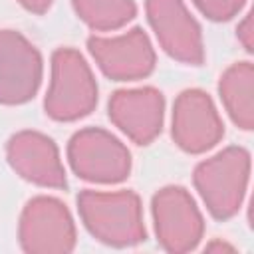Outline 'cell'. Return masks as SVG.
<instances>
[{
	"label": "cell",
	"mask_w": 254,
	"mask_h": 254,
	"mask_svg": "<svg viewBox=\"0 0 254 254\" xmlns=\"http://www.w3.org/2000/svg\"><path fill=\"white\" fill-rule=\"evenodd\" d=\"M77 204L85 226L99 240L123 246L145 238L139 198L133 192L125 190L105 194L85 190L79 194Z\"/></svg>",
	"instance_id": "6da1fadb"
},
{
	"label": "cell",
	"mask_w": 254,
	"mask_h": 254,
	"mask_svg": "<svg viewBox=\"0 0 254 254\" xmlns=\"http://www.w3.org/2000/svg\"><path fill=\"white\" fill-rule=\"evenodd\" d=\"M52 85L46 97V111L60 121L87 115L97 101V85L83 58L75 50L62 48L54 54Z\"/></svg>",
	"instance_id": "7a4b0ae2"
},
{
	"label": "cell",
	"mask_w": 254,
	"mask_h": 254,
	"mask_svg": "<svg viewBox=\"0 0 254 254\" xmlns=\"http://www.w3.org/2000/svg\"><path fill=\"white\" fill-rule=\"evenodd\" d=\"M248 153L230 147L210 161H204L194 171V183L216 218H228L238 210L248 179Z\"/></svg>",
	"instance_id": "3957f363"
},
{
	"label": "cell",
	"mask_w": 254,
	"mask_h": 254,
	"mask_svg": "<svg viewBox=\"0 0 254 254\" xmlns=\"http://www.w3.org/2000/svg\"><path fill=\"white\" fill-rule=\"evenodd\" d=\"M69 163L77 177L97 183H119L127 177L129 151L101 129H83L69 141Z\"/></svg>",
	"instance_id": "277c9868"
},
{
	"label": "cell",
	"mask_w": 254,
	"mask_h": 254,
	"mask_svg": "<svg viewBox=\"0 0 254 254\" xmlns=\"http://www.w3.org/2000/svg\"><path fill=\"white\" fill-rule=\"evenodd\" d=\"M42 79L38 50L18 32H0V103H24Z\"/></svg>",
	"instance_id": "5b68a950"
},
{
	"label": "cell",
	"mask_w": 254,
	"mask_h": 254,
	"mask_svg": "<svg viewBox=\"0 0 254 254\" xmlns=\"http://www.w3.org/2000/svg\"><path fill=\"white\" fill-rule=\"evenodd\" d=\"M20 238L28 252H67L73 246V224L56 198H34L22 214Z\"/></svg>",
	"instance_id": "8992f818"
},
{
	"label": "cell",
	"mask_w": 254,
	"mask_h": 254,
	"mask_svg": "<svg viewBox=\"0 0 254 254\" xmlns=\"http://www.w3.org/2000/svg\"><path fill=\"white\" fill-rule=\"evenodd\" d=\"M153 214L157 234L167 250L183 252L198 242L202 230L200 214L185 189L169 187L157 192L153 198Z\"/></svg>",
	"instance_id": "52a82bcc"
},
{
	"label": "cell",
	"mask_w": 254,
	"mask_h": 254,
	"mask_svg": "<svg viewBox=\"0 0 254 254\" xmlns=\"http://www.w3.org/2000/svg\"><path fill=\"white\" fill-rule=\"evenodd\" d=\"M147 14L163 48L177 60L202 62L200 30L181 0H147Z\"/></svg>",
	"instance_id": "ba28073f"
},
{
	"label": "cell",
	"mask_w": 254,
	"mask_h": 254,
	"mask_svg": "<svg viewBox=\"0 0 254 254\" xmlns=\"http://www.w3.org/2000/svg\"><path fill=\"white\" fill-rule=\"evenodd\" d=\"M87 46L105 75L113 79L143 77L155 64L149 38L139 28L119 38H89Z\"/></svg>",
	"instance_id": "9c48e42d"
},
{
	"label": "cell",
	"mask_w": 254,
	"mask_h": 254,
	"mask_svg": "<svg viewBox=\"0 0 254 254\" xmlns=\"http://www.w3.org/2000/svg\"><path fill=\"white\" fill-rule=\"evenodd\" d=\"M222 135V125L210 99L196 89L185 91L175 103L173 137L189 153H200L212 147Z\"/></svg>",
	"instance_id": "30bf717a"
},
{
	"label": "cell",
	"mask_w": 254,
	"mask_h": 254,
	"mask_svg": "<svg viewBox=\"0 0 254 254\" xmlns=\"http://www.w3.org/2000/svg\"><path fill=\"white\" fill-rule=\"evenodd\" d=\"M109 117L135 143L147 145L161 131L163 97L151 87L117 91L109 101Z\"/></svg>",
	"instance_id": "8fae6325"
},
{
	"label": "cell",
	"mask_w": 254,
	"mask_h": 254,
	"mask_svg": "<svg viewBox=\"0 0 254 254\" xmlns=\"http://www.w3.org/2000/svg\"><path fill=\"white\" fill-rule=\"evenodd\" d=\"M8 159L12 167L28 181L44 187H65V175L58 159V149L52 139L24 131L10 139Z\"/></svg>",
	"instance_id": "7c38bea8"
},
{
	"label": "cell",
	"mask_w": 254,
	"mask_h": 254,
	"mask_svg": "<svg viewBox=\"0 0 254 254\" xmlns=\"http://www.w3.org/2000/svg\"><path fill=\"white\" fill-rule=\"evenodd\" d=\"M252 67L242 62L232 65L222 81L220 95L226 103L230 117L244 129H252Z\"/></svg>",
	"instance_id": "4fadbf2b"
},
{
	"label": "cell",
	"mask_w": 254,
	"mask_h": 254,
	"mask_svg": "<svg viewBox=\"0 0 254 254\" xmlns=\"http://www.w3.org/2000/svg\"><path fill=\"white\" fill-rule=\"evenodd\" d=\"M75 12L95 30H113L135 16L133 0H73Z\"/></svg>",
	"instance_id": "5bb4252c"
},
{
	"label": "cell",
	"mask_w": 254,
	"mask_h": 254,
	"mask_svg": "<svg viewBox=\"0 0 254 254\" xmlns=\"http://www.w3.org/2000/svg\"><path fill=\"white\" fill-rule=\"evenodd\" d=\"M244 0H194V4L212 20H226L230 18Z\"/></svg>",
	"instance_id": "9a60e30c"
},
{
	"label": "cell",
	"mask_w": 254,
	"mask_h": 254,
	"mask_svg": "<svg viewBox=\"0 0 254 254\" xmlns=\"http://www.w3.org/2000/svg\"><path fill=\"white\" fill-rule=\"evenodd\" d=\"M28 10H34V12H44L50 4H52V0H20Z\"/></svg>",
	"instance_id": "2e32d148"
}]
</instances>
